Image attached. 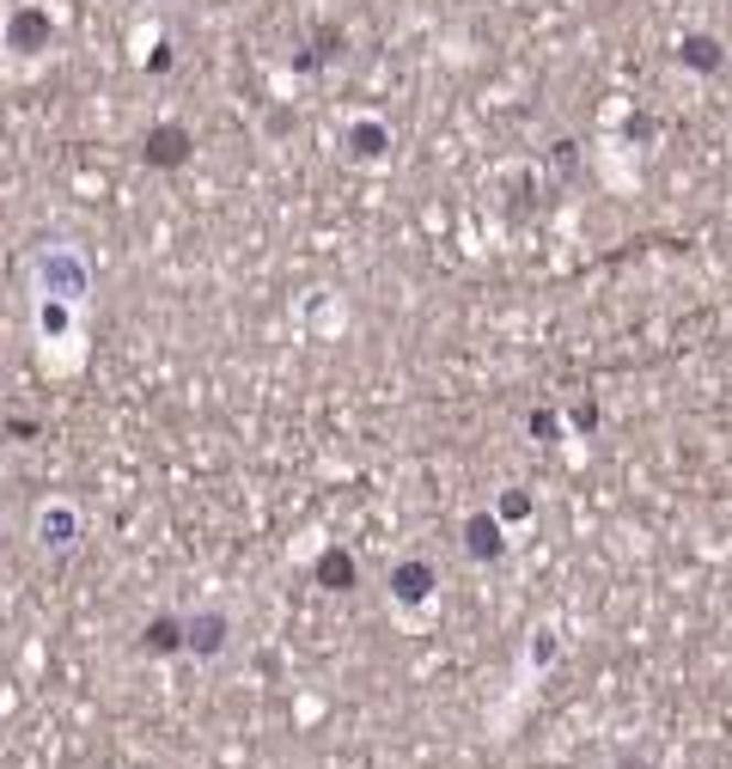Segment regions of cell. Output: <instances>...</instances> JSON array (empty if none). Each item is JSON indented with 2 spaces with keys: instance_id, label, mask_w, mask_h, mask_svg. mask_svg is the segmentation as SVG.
I'll use <instances>...</instances> for the list:
<instances>
[{
  "instance_id": "obj_3",
  "label": "cell",
  "mask_w": 732,
  "mask_h": 769,
  "mask_svg": "<svg viewBox=\"0 0 732 769\" xmlns=\"http://www.w3.org/2000/svg\"><path fill=\"white\" fill-rule=\"evenodd\" d=\"M226 636H233V624H226L220 610H196V617L183 624V648L196 653V660H214V653L226 648Z\"/></svg>"
},
{
  "instance_id": "obj_12",
  "label": "cell",
  "mask_w": 732,
  "mask_h": 769,
  "mask_svg": "<svg viewBox=\"0 0 732 769\" xmlns=\"http://www.w3.org/2000/svg\"><path fill=\"white\" fill-rule=\"evenodd\" d=\"M568 422H574L580 434H599V403H592V398H586V403H574V410H568Z\"/></svg>"
},
{
  "instance_id": "obj_9",
  "label": "cell",
  "mask_w": 732,
  "mask_h": 769,
  "mask_svg": "<svg viewBox=\"0 0 732 769\" xmlns=\"http://www.w3.org/2000/svg\"><path fill=\"white\" fill-rule=\"evenodd\" d=\"M525 513H531V495H525V489H507V495L495 501V519H500V526H507V519H525Z\"/></svg>"
},
{
  "instance_id": "obj_8",
  "label": "cell",
  "mask_w": 732,
  "mask_h": 769,
  "mask_svg": "<svg viewBox=\"0 0 732 769\" xmlns=\"http://www.w3.org/2000/svg\"><path fill=\"white\" fill-rule=\"evenodd\" d=\"M183 147H190V141H183V129H159L153 134V165H177Z\"/></svg>"
},
{
  "instance_id": "obj_4",
  "label": "cell",
  "mask_w": 732,
  "mask_h": 769,
  "mask_svg": "<svg viewBox=\"0 0 732 769\" xmlns=\"http://www.w3.org/2000/svg\"><path fill=\"white\" fill-rule=\"evenodd\" d=\"M678 67H690V74H720V67H726V50H720L714 31H683Z\"/></svg>"
},
{
  "instance_id": "obj_6",
  "label": "cell",
  "mask_w": 732,
  "mask_h": 769,
  "mask_svg": "<svg viewBox=\"0 0 732 769\" xmlns=\"http://www.w3.org/2000/svg\"><path fill=\"white\" fill-rule=\"evenodd\" d=\"M385 147H391V129H385V122H354V129H348V153H354V160H385Z\"/></svg>"
},
{
  "instance_id": "obj_11",
  "label": "cell",
  "mask_w": 732,
  "mask_h": 769,
  "mask_svg": "<svg viewBox=\"0 0 732 769\" xmlns=\"http://www.w3.org/2000/svg\"><path fill=\"white\" fill-rule=\"evenodd\" d=\"M525 427H531L537 440H562V422H556V410H531V422H525Z\"/></svg>"
},
{
  "instance_id": "obj_13",
  "label": "cell",
  "mask_w": 732,
  "mask_h": 769,
  "mask_svg": "<svg viewBox=\"0 0 732 769\" xmlns=\"http://www.w3.org/2000/svg\"><path fill=\"white\" fill-rule=\"evenodd\" d=\"M611 769H654V763H647V757H616Z\"/></svg>"
},
{
  "instance_id": "obj_5",
  "label": "cell",
  "mask_w": 732,
  "mask_h": 769,
  "mask_svg": "<svg viewBox=\"0 0 732 769\" xmlns=\"http://www.w3.org/2000/svg\"><path fill=\"white\" fill-rule=\"evenodd\" d=\"M312 574H317V586H324V593H354V586H360V562H354L342 544H330L324 556H317Z\"/></svg>"
},
{
  "instance_id": "obj_2",
  "label": "cell",
  "mask_w": 732,
  "mask_h": 769,
  "mask_svg": "<svg viewBox=\"0 0 732 769\" xmlns=\"http://www.w3.org/2000/svg\"><path fill=\"white\" fill-rule=\"evenodd\" d=\"M464 556L471 562H500L507 556V526H500L488 507H476V513L464 519Z\"/></svg>"
},
{
  "instance_id": "obj_7",
  "label": "cell",
  "mask_w": 732,
  "mask_h": 769,
  "mask_svg": "<svg viewBox=\"0 0 732 769\" xmlns=\"http://www.w3.org/2000/svg\"><path fill=\"white\" fill-rule=\"evenodd\" d=\"M183 648V624L177 617H153L147 624V653H177Z\"/></svg>"
},
{
  "instance_id": "obj_10",
  "label": "cell",
  "mask_w": 732,
  "mask_h": 769,
  "mask_svg": "<svg viewBox=\"0 0 732 769\" xmlns=\"http://www.w3.org/2000/svg\"><path fill=\"white\" fill-rule=\"evenodd\" d=\"M556 648H562L556 629H537V636H531V665H549V660H556Z\"/></svg>"
},
{
  "instance_id": "obj_1",
  "label": "cell",
  "mask_w": 732,
  "mask_h": 769,
  "mask_svg": "<svg viewBox=\"0 0 732 769\" xmlns=\"http://www.w3.org/2000/svg\"><path fill=\"white\" fill-rule=\"evenodd\" d=\"M433 593H440V568H433L428 556H403V562H391V598H397L403 610H421Z\"/></svg>"
}]
</instances>
